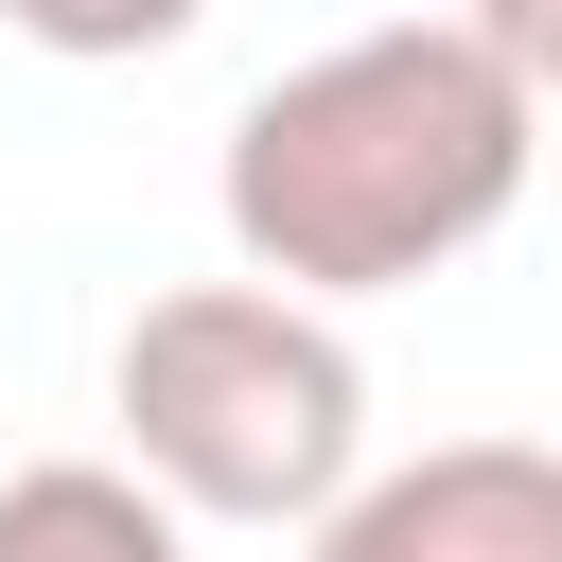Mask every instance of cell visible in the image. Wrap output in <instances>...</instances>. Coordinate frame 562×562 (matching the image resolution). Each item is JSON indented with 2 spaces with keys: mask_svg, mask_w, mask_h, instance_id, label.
Here are the masks:
<instances>
[{
  "mask_svg": "<svg viewBox=\"0 0 562 562\" xmlns=\"http://www.w3.org/2000/svg\"><path fill=\"white\" fill-rule=\"evenodd\" d=\"M527 158H544V105L457 18H369V35L263 70L228 105L211 211H228V263L263 299H316L334 316V299H386V281L474 263L527 211Z\"/></svg>",
  "mask_w": 562,
  "mask_h": 562,
  "instance_id": "cell-1",
  "label": "cell"
},
{
  "mask_svg": "<svg viewBox=\"0 0 562 562\" xmlns=\"http://www.w3.org/2000/svg\"><path fill=\"white\" fill-rule=\"evenodd\" d=\"M105 422H123V474L176 527H316L369 474V369H351V334L316 299H263V281L140 299L123 351H105Z\"/></svg>",
  "mask_w": 562,
  "mask_h": 562,
  "instance_id": "cell-2",
  "label": "cell"
},
{
  "mask_svg": "<svg viewBox=\"0 0 562 562\" xmlns=\"http://www.w3.org/2000/svg\"><path fill=\"white\" fill-rule=\"evenodd\" d=\"M299 544L316 562H562V457L544 439H422V457L351 474Z\"/></svg>",
  "mask_w": 562,
  "mask_h": 562,
  "instance_id": "cell-3",
  "label": "cell"
},
{
  "mask_svg": "<svg viewBox=\"0 0 562 562\" xmlns=\"http://www.w3.org/2000/svg\"><path fill=\"white\" fill-rule=\"evenodd\" d=\"M0 562H193V527L123 457H18L0 474Z\"/></svg>",
  "mask_w": 562,
  "mask_h": 562,
  "instance_id": "cell-4",
  "label": "cell"
},
{
  "mask_svg": "<svg viewBox=\"0 0 562 562\" xmlns=\"http://www.w3.org/2000/svg\"><path fill=\"white\" fill-rule=\"evenodd\" d=\"M211 0H0V35H35V53H70V70H123V53H176Z\"/></svg>",
  "mask_w": 562,
  "mask_h": 562,
  "instance_id": "cell-5",
  "label": "cell"
},
{
  "mask_svg": "<svg viewBox=\"0 0 562 562\" xmlns=\"http://www.w3.org/2000/svg\"><path fill=\"white\" fill-rule=\"evenodd\" d=\"M457 35H474V53H492V70L527 88V105L562 88V0H457Z\"/></svg>",
  "mask_w": 562,
  "mask_h": 562,
  "instance_id": "cell-6",
  "label": "cell"
}]
</instances>
